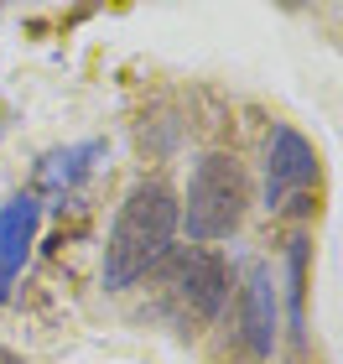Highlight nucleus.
<instances>
[{"label":"nucleus","instance_id":"1","mask_svg":"<svg viewBox=\"0 0 343 364\" xmlns=\"http://www.w3.org/2000/svg\"><path fill=\"white\" fill-rule=\"evenodd\" d=\"M177 229H183L177 193L167 182H136L109 224V240H104V271H99L104 291H125L136 281H146L167 260Z\"/></svg>","mask_w":343,"mask_h":364},{"label":"nucleus","instance_id":"2","mask_svg":"<svg viewBox=\"0 0 343 364\" xmlns=\"http://www.w3.org/2000/svg\"><path fill=\"white\" fill-rule=\"evenodd\" d=\"M151 287H156L151 307L172 323V333H198V328H208L224 312L229 266H224V255L203 250V245H187V250H167Z\"/></svg>","mask_w":343,"mask_h":364},{"label":"nucleus","instance_id":"3","mask_svg":"<svg viewBox=\"0 0 343 364\" xmlns=\"http://www.w3.org/2000/svg\"><path fill=\"white\" fill-rule=\"evenodd\" d=\"M250 208V177L234 156L224 151H208L192 161V177H187V203H183V224H187V240L192 245H208V240H229Z\"/></svg>","mask_w":343,"mask_h":364},{"label":"nucleus","instance_id":"4","mask_svg":"<svg viewBox=\"0 0 343 364\" xmlns=\"http://www.w3.org/2000/svg\"><path fill=\"white\" fill-rule=\"evenodd\" d=\"M234 343H239L244 364H266L276 349V281L260 260H250L239 302H234Z\"/></svg>","mask_w":343,"mask_h":364},{"label":"nucleus","instance_id":"5","mask_svg":"<svg viewBox=\"0 0 343 364\" xmlns=\"http://www.w3.org/2000/svg\"><path fill=\"white\" fill-rule=\"evenodd\" d=\"M317 182V151L302 130L276 125L266 146V208H286L297 193H307Z\"/></svg>","mask_w":343,"mask_h":364},{"label":"nucleus","instance_id":"6","mask_svg":"<svg viewBox=\"0 0 343 364\" xmlns=\"http://www.w3.org/2000/svg\"><path fill=\"white\" fill-rule=\"evenodd\" d=\"M37 219H42L37 198H11L0 208V291H11V281L21 276L26 255H31V240H37Z\"/></svg>","mask_w":343,"mask_h":364},{"label":"nucleus","instance_id":"7","mask_svg":"<svg viewBox=\"0 0 343 364\" xmlns=\"http://www.w3.org/2000/svg\"><path fill=\"white\" fill-rule=\"evenodd\" d=\"M104 156V141H78V146H62V151L42 156L37 167V193H73Z\"/></svg>","mask_w":343,"mask_h":364},{"label":"nucleus","instance_id":"8","mask_svg":"<svg viewBox=\"0 0 343 364\" xmlns=\"http://www.w3.org/2000/svg\"><path fill=\"white\" fill-rule=\"evenodd\" d=\"M286 287H291V338H307V318H302V302H307V240H291V255H286Z\"/></svg>","mask_w":343,"mask_h":364},{"label":"nucleus","instance_id":"9","mask_svg":"<svg viewBox=\"0 0 343 364\" xmlns=\"http://www.w3.org/2000/svg\"><path fill=\"white\" fill-rule=\"evenodd\" d=\"M0 364H21V359H16V354H6V349H0Z\"/></svg>","mask_w":343,"mask_h":364}]
</instances>
